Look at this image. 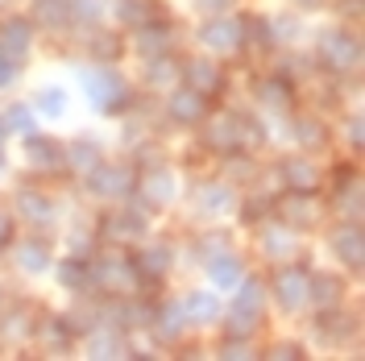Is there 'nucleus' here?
<instances>
[{
    "mask_svg": "<svg viewBox=\"0 0 365 361\" xmlns=\"http://www.w3.org/2000/svg\"><path fill=\"white\" fill-rule=\"evenodd\" d=\"M9 79H13V63H4V59H0V83H9Z\"/></svg>",
    "mask_w": 365,
    "mask_h": 361,
    "instance_id": "nucleus-10",
    "label": "nucleus"
},
{
    "mask_svg": "<svg viewBox=\"0 0 365 361\" xmlns=\"http://www.w3.org/2000/svg\"><path fill=\"white\" fill-rule=\"evenodd\" d=\"M195 83H200V88H216V83H220V75H216V67H204V63H200V67H195Z\"/></svg>",
    "mask_w": 365,
    "mask_h": 361,
    "instance_id": "nucleus-4",
    "label": "nucleus"
},
{
    "mask_svg": "<svg viewBox=\"0 0 365 361\" xmlns=\"http://www.w3.org/2000/svg\"><path fill=\"white\" fill-rule=\"evenodd\" d=\"M237 262H216V283H237Z\"/></svg>",
    "mask_w": 365,
    "mask_h": 361,
    "instance_id": "nucleus-5",
    "label": "nucleus"
},
{
    "mask_svg": "<svg viewBox=\"0 0 365 361\" xmlns=\"http://www.w3.org/2000/svg\"><path fill=\"white\" fill-rule=\"evenodd\" d=\"M336 249L349 253V262H361V241H357V233H344V241L336 237Z\"/></svg>",
    "mask_w": 365,
    "mask_h": 361,
    "instance_id": "nucleus-2",
    "label": "nucleus"
},
{
    "mask_svg": "<svg viewBox=\"0 0 365 361\" xmlns=\"http://www.w3.org/2000/svg\"><path fill=\"white\" fill-rule=\"evenodd\" d=\"M228 34H232V25H212L204 38H212V46H232V38H228Z\"/></svg>",
    "mask_w": 365,
    "mask_h": 361,
    "instance_id": "nucleus-3",
    "label": "nucleus"
},
{
    "mask_svg": "<svg viewBox=\"0 0 365 361\" xmlns=\"http://www.w3.org/2000/svg\"><path fill=\"white\" fill-rule=\"evenodd\" d=\"M328 54H332V63H341V59H353V42H332V46H328Z\"/></svg>",
    "mask_w": 365,
    "mask_h": 361,
    "instance_id": "nucleus-6",
    "label": "nucleus"
},
{
    "mask_svg": "<svg viewBox=\"0 0 365 361\" xmlns=\"http://www.w3.org/2000/svg\"><path fill=\"white\" fill-rule=\"evenodd\" d=\"M278 291H282V299L295 307L299 299L307 295V274H299V270H287V274H278Z\"/></svg>",
    "mask_w": 365,
    "mask_h": 361,
    "instance_id": "nucleus-1",
    "label": "nucleus"
},
{
    "mask_svg": "<svg viewBox=\"0 0 365 361\" xmlns=\"http://www.w3.org/2000/svg\"><path fill=\"white\" fill-rule=\"evenodd\" d=\"M63 278H67V283H83V266H75V262H71V266H67V274H63Z\"/></svg>",
    "mask_w": 365,
    "mask_h": 361,
    "instance_id": "nucleus-9",
    "label": "nucleus"
},
{
    "mask_svg": "<svg viewBox=\"0 0 365 361\" xmlns=\"http://www.w3.org/2000/svg\"><path fill=\"white\" fill-rule=\"evenodd\" d=\"M9 121H13L17 129H25V125H29V116H25V113H9Z\"/></svg>",
    "mask_w": 365,
    "mask_h": 361,
    "instance_id": "nucleus-11",
    "label": "nucleus"
},
{
    "mask_svg": "<svg viewBox=\"0 0 365 361\" xmlns=\"http://www.w3.org/2000/svg\"><path fill=\"white\" fill-rule=\"evenodd\" d=\"M191 303H195V316H216V299H204V295H200V299H191Z\"/></svg>",
    "mask_w": 365,
    "mask_h": 361,
    "instance_id": "nucleus-8",
    "label": "nucleus"
},
{
    "mask_svg": "<svg viewBox=\"0 0 365 361\" xmlns=\"http://www.w3.org/2000/svg\"><path fill=\"white\" fill-rule=\"evenodd\" d=\"M195 104H200L195 96H182V100H179V116H187V121H195V116H200V108H195Z\"/></svg>",
    "mask_w": 365,
    "mask_h": 361,
    "instance_id": "nucleus-7",
    "label": "nucleus"
}]
</instances>
